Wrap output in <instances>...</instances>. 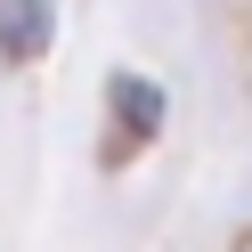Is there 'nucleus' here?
<instances>
[{
  "label": "nucleus",
  "mask_w": 252,
  "mask_h": 252,
  "mask_svg": "<svg viewBox=\"0 0 252 252\" xmlns=\"http://www.w3.org/2000/svg\"><path fill=\"white\" fill-rule=\"evenodd\" d=\"M0 49L17 65L49 49V0H0Z\"/></svg>",
  "instance_id": "2"
},
{
  "label": "nucleus",
  "mask_w": 252,
  "mask_h": 252,
  "mask_svg": "<svg viewBox=\"0 0 252 252\" xmlns=\"http://www.w3.org/2000/svg\"><path fill=\"white\" fill-rule=\"evenodd\" d=\"M106 98H114V106H106V163L122 171L155 130H163V90H155L147 73H114V90H106Z\"/></svg>",
  "instance_id": "1"
}]
</instances>
